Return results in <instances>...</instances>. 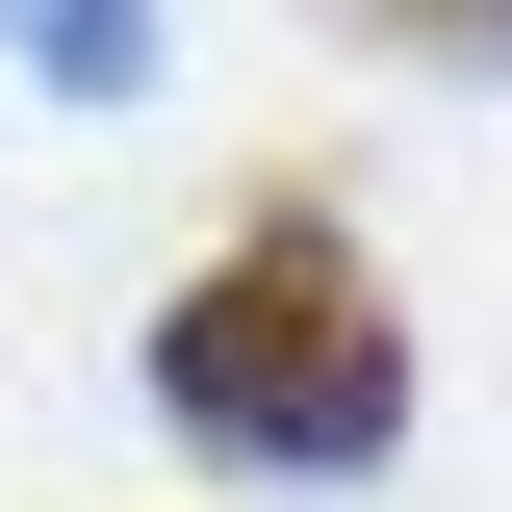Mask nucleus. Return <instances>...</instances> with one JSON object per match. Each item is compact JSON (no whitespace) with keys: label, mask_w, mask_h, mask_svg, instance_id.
I'll return each instance as SVG.
<instances>
[{"label":"nucleus","mask_w":512,"mask_h":512,"mask_svg":"<svg viewBox=\"0 0 512 512\" xmlns=\"http://www.w3.org/2000/svg\"><path fill=\"white\" fill-rule=\"evenodd\" d=\"M154 436L231 461V487H359V461L410 436V308H384V256L333 231V205H256L180 308H154Z\"/></svg>","instance_id":"f257e3e1"},{"label":"nucleus","mask_w":512,"mask_h":512,"mask_svg":"<svg viewBox=\"0 0 512 512\" xmlns=\"http://www.w3.org/2000/svg\"><path fill=\"white\" fill-rule=\"evenodd\" d=\"M26 77H52V103H128V77H154V0H26Z\"/></svg>","instance_id":"f03ea898"},{"label":"nucleus","mask_w":512,"mask_h":512,"mask_svg":"<svg viewBox=\"0 0 512 512\" xmlns=\"http://www.w3.org/2000/svg\"><path fill=\"white\" fill-rule=\"evenodd\" d=\"M359 52H436V77H512V0H359Z\"/></svg>","instance_id":"7ed1b4c3"}]
</instances>
